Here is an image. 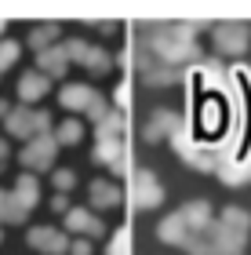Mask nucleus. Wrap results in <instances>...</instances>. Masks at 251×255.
<instances>
[{
    "label": "nucleus",
    "instance_id": "obj_1",
    "mask_svg": "<svg viewBox=\"0 0 251 255\" xmlns=\"http://www.w3.org/2000/svg\"><path fill=\"white\" fill-rule=\"evenodd\" d=\"M59 99H62V106H66V110H87L91 117H95V124L109 113V110H106V102L95 95V88H87V84H66V88L59 91Z\"/></svg>",
    "mask_w": 251,
    "mask_h": 255
},
{
    "label": "nucleus",
    "instance_id": "obj_2",
    "mask_svg": "<svg viewBox=\"0 0 251 255\" xmlns=\"http://www.w3.org/2000/svg\"><path fill=\"white\" fill-rule=\"evenodd\" d=\"M128 190H131V201L139 204V208H157V204L164 201V190H161V182L153 179L150 168H135Z\"/></svg>",
    "mask_w": 251,
    "mask_h": 255
},
{
    "label": "nucleus",
    "instance_id": "obj_3",
    "mask_svg": "<svg viewBox=\"0 0 251 255\" xmlns=\"http://www.w3.org/2000/svg\"><path fill=\"white\" fill-rule=\"evenodd\" d=\"M139 73H142V80L146 84H175V80H182L186 73H182V69H175V66H167V62H161L157 59V55H150V51H139Z\"/></svg>",
    "mask_w": 251,
    "mask_h": 255
},
{
    "label": "nucleus",
    "instance_id": "obj_4",
    "mask_svg": "<svg viewBox=\"0 0 251 255\" xmlns=\"http://www.w3.org/2000/svg\"><path fill=\"white\" fill-rule=\"evenodd\" d=\"M4 121H7V131L18 138H37L48 131V113H37V110H15Z\"/></svg>",
    "mask_w": 251,
    "mask_h": 255
},
{
    "label": "nucleus",
    "instance_id": "obj_5",
    "mask_svg": "<svg viewBox=\"0 0 251 255\" xmlns=\"http://www.w3.org/2000/svg\"><path fill=\"white\" fill-rule=\"evenodd\" d=\"M215 48L226 55H237L248 48V26L244 22H219L215 26Z\"/></svg>",
    "mask_w": 251,
    "mask_h": 255
},
{
    "label": "nucleus",
    "instance_id": "obj_6",
    "mask_svg": "<svg viewBox=\"0 0 251 255\" xmlns=\"http://www.w3.org/2000/svg\"><path fill=\"white\" fill-rule=\"evenodd\" d=\"M55 153H59V142L48 138V135H37V138H29L26 149H22V164L26 168H51Z\"/></svg>",
    "mask_w": 251,
    "mask_h": 255
},
{
    "label": "nucleus",
    "instance_id": "obj_7",
    "mask_svg": "<svg viewBox=\"0 0 251 255\" xmlns=\"http://www.w3.org/2000/svg\"><path fill=\"white\" fill-rule=\"evenodd\" d=\"M29 245L40 248V252H51V255L70 252V241H66V234H62V230H55V226H37V230H29Z\"/></svg>",
    "mask_w": 251,
    "mask_h": 255
},
{
    "label": "nucleus",
    "instance_id": "obj_8",
    "mask_svg": "<svg viewBox=\"0 0 251 255\" xmlns=\"http://www.w3.org/2000/svg\"><path fill=\"white\" fill-rule=\"evenodd\" d=\"M219 175L222 182H230V186H237V182H251V157H233L230 149L219 157Z\"/></svg>",
    "mask_w": 251,
    "mask_h": 255
},
{
    "label": "nucleus",
    "instance_id": "obj_9",
    "mask_svg": "<svg viewBox=\"0 0 251 255\" xmlns=\"http://www.w3.org/2000/svg\"><path fill=\"white\" fill-rule=\"evenodd\" d=\"M182 128V121L175 117L171 110H157V113H150V121H146V128H142V138H164V135H175Z\"/></svg>",
    "mask_w": 251,
    "mask_h": 255
},
{
    "label": "nucleus",
    "instance_id": "obj_10",
    "mask_svg": "<svg viewBox=\"0 0 251 255\" xmlns=\"http://www.w3.org/2000/svg\"><path fill=\"white\" fill-rule=\"evenodd\" d=\"M48 80H51V77H44L40 69H29V73H22V77H18V95H22V102H37V99H44V91H48Z\"/></svg>",
    "mask_w": 251,
    "mask_h": 255
},
{
    "label": "nucleus",
    "instance_id": "obj_11",
    "mask_svg": "<svg viewBox=\"0 0 251 255\" xmlns=\"http://www.w3.org/2000/svg\"><path fill=\"white\" fill-rule=\"evenodd\" d=\"M66 226L73 230V234H87V237H98L102 230V219H95V215H87V212H81V208H77V212H70L66 215Z\"/></svg>",
    "mask_w": 251,
    "mask_h": 255
},
{
    "label": "nucleus",
    "instance_id": "obj_12",
    "mask_svg": "<svg viewBox=\"0 0 251 255\" xmlns=\"http://www.w3.org/2000/svg\"><path fill=\"white\" fill-rule=\"evenodd\" d=\"M167 245H186V237H189V230H186V219H182V212H175V215H167L164 223H161V230H157Z\"/></svg>",
    "mask_w": 251,
    "mask_h": 255
},
{
    "label": "nucleus",
    "instance_id": "obj_13",
    "mask_svg": "<svg viewBox=\"0 0 251 255\" xmlns=\"http://www.w3.org/2000/svg\"><path fill=\"white\" fill-rule=\"evenodd\" d=\"M95 160H102V164H113L117 171H128V160H124V146H120V138H117V142H102V138H98V146H95Z\"/></svg>",
    "mask_w": 251,
    "mask_h": 255
},
{
    "label": "nucleus",
    "instance_id": "obj_14",
    "mask_svg": "<svg viewBox=\"0 0 251 255\" xmlns=\"http://www.w3.org/2000/svg\"><path fill=\"white\" fill-rule=\"evenodd\" d=\"M91 201L98 208H117L120 204V190L113 186V182H106V179H95L91 182Z\"/></svg>",
    "mask_w": 251,
    "mask_h": 255
},
{
    "label": "nucleus",
    "instance_id": "obj_15",
    "mask_svg": "<svg viewBox=\"0 0 251 255\" xmlns=\"http://www.w3.org/2000/svg\"><path fill=\"white\" fill-rule=\"evenodd\" d=\"M66 62H70V59H66V51L62 48H48V51H40V73L44 77H59L62 73V69H66Z\"/></svg>",
    "mask_w": 251,
    "mask_h": 255
},
{
    "label": "nucleus",
    "instance_id": "obj_16",
    "mask_svg": "<svg viewBox=\"0 0 251 255\" xmlns=\"http://www.w3.org/2000/svg\"><path fill=\"white\" fill-rule=\"evenodd\" d=\"M11 197H15V204H22V208L29 212L33 201H37V179H33V175H22V179L15 182V190H11Z\"/></svg>",
    "mask_w": 251,
    "mask_h": 255
},
{
    "label": "nucleus",
    "instance_id": "obj_17",
    "mask_svg": "<svg viewBox=\"0 0 251 255\" xmlns=\"http://www.w3.org/2000/svg\"><path fill=\"white\" fill-rule=\"evenodd\" d=\"M95 128H98V138H102V142H117L120 131H124V121H120V113H106Z\"/></svg>",
    "mask_w": 251,
    "mask_h": 255
},
{
    "label": "nucleus",
    "instance_id": "obj_18",
    "mask_svg": "<svg viewBox=\"0 0 251 255\" xmlns=\"http://www.w3.org/2000/svg\"><path fill=\"white\" fill-rule=\"evenodd\" d=\"M55 37H59V26H55V22H44V26H37V29L29 33V44H33L37 51H48V44H51Z\"/></svg>",
    "mask_w": 251,
    "mask_h": 255
},
{
    "label": "nucleus",
    "instance_id": "obj_19",
    "mask_svg": "<svg viewBox=\"0 0 251 255\" xmlns=\"http://www.w3.org/2000/svg\"><path fill=\"white\" fill-rule=\"evenodd\" d=\"M200 77H204V84H208V88H226V84H230V77H226V69L219 62H204L200 66Z\"/></svg>",
    "mask_w": 251,
    "mask_h": 255
},
{
    "label": "nucleus",
    "instance_id": "obj_20",
    "mask_svg": "<svg viewBox=\"0 0 251 255\" xmlns=\"http://www.w3.org/2000/svg\"><path fill=\"white\" fill-rule=\"evenodd\" d=\"M81 135H84V128H81V121H62L59 124V135H55V142H81Z\"/></svg>",
    "mask_w": 251,
    "mask_h": 255
},
{
    "label": "nucleus",
    "instance_id": "obj_21",
    "mask_svg": "<svg viewBox=\"0 0 251 255\" xmlns=\"http://www.w3.org/2000/svg\"><path fill=\"white\" fill-rule=\"evenodd\" d=\"M84 66L91 69V73H106L113 62H109V55L102 51V48H91V51H87V59H84Z\"/></svg>",
    "mask_w": 251,
    "mask_h": 255
},
{
    "label": "nucleus",
    "instance_id": "obj_22",
    "mask_svg": "<svg viewBox=\"0 0 251 255\" xmlns=\"http://www.w3.org/2000/svg\"><path fill=\"white\" fill-rule=\"evenodd\" d=\"M18 44L15 40H0V69H11V66H15L18 62Z\"/></svg>",
    "mask_w": 251,
    "mask_h": 255
},
{
    "label": "nucleus",
    "instance_id": "obj_23",
    "mask_svg": "<svg viewBox=\"0 0 251 255\" xmlns=\"http://www.w3.org/2000/svg\"><path fill=\"white\" fill-rule=\"evenodd\" d=\"M109 255H131V237H128V230H117V237H113V245H109Z\"/></svg>",
    "mask_w": 251,
    "mask_h": 255
},
{
    "label": "nucleus",
    "instance_id": "obj_24",
    "mask_svg": "<svg viewBox=\"0 0 251 255\" xmlns=\"http://www.w3.org/2000/svg\"><path fill=\"white\" fill-rule=\"evenodd\" d=\"M73 182H77L73 171H55V186H59V193L62 190H73Z\"/></svg>",
    "mask_w": 251,
    "mask_h": 255
},
{
    "label": "nucleus",
    "instance_id": "obj_25",
    "mask_svg": "<svg viewBox=\"0 0 251 255\" xmlns=\"http://www.w3.org/2000/svg\"><path fill=\"white\" fill-rule=\"evenodd\" d=\"M70 252H73V255H91V245H87V241H73Z\"/></svg>",
    "mask_w": 251,
    "mask_h": 255
},
{
    "label": "nucleus",
    "instance_id": "obj_26",
    "mask_svg": "<svg viewBox=\"0 0 251 255\" xmlns=\"http://www.w3.org/2000/svg\"><path fill=\"white\" fill-rule=\"evenodd\" d=\"M51 208H55V212H66L70 204H66V197H62V193H55V197H51Z\"/></svg>",
    "mask_w": 251,
    "mask_h": 255
},
{
    "label": "nucleus",
    "instance_id": "obj_27",
    "mask_svg": "<svg viewBox=\"0 0 251 255\" xmlns=\"http://www.w3.org/2000/svg\"><path fill=\"white\" fill-rule=\"evenodd\" d=\"M4 113H11V106H7L4 99H0V117H4Z\"/></svg>",
    "mask_w": 251,
    "mask_h": 255
},
{
    "label": "nucleus",
    "instance_id": "obj_28",
    "mask_svg": "<svg viewBox=\"0 0 251 255\" xmlns=\"http://www.w3.org/2000/svg\"><path fill=\"white\" fill-rule=\"evenodd\" d=\"M7 157V146H4V138H0V160H4Z\"/></svg>",
    "mask_w": 251,
    "mask_h": 255
},
{
    "label": "nucleus",
    "instance_id": "obj_29",
    "mask_svg": "<svg viewBox=\"0 0 251 255\" xmlns=\"http://www.w3.org/2000/svg\"><path fill=\"white\" fill-rule=\"evenodd\" d=\"M0 29H4V18H0Z\"/></svg>",
    "mask_w": 251,
    "mask_h": 255
}]
</instances>
